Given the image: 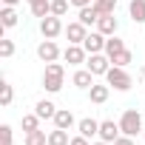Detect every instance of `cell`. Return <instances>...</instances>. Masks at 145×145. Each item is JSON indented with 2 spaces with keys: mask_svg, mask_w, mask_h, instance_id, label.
I'll use <instances>...</instances> for the list:
<instances>
[{
  "mask_svg": "<svg viewBox=\"0 0 145 145\" xmlns=\"http://www.w3.org/2000/svg\"><path fill=\"white\" fill-rule=\"evenodd\" d=\"M65 83V68L63 63H46V71H43V88L48 94H57Z\"/></svg>",
  "mask_w": 145,
  "mask_h": 145,
  "instance_id": "1",
  "label": "cell"
},
{
  "mask_svg": "<svg viewBox=\"0 0 145 145\" xmlns=\"http://www.w3.org/2000/svg\"><path fill=\"white\" fill-rule=\"evenodd\" d=\"M120 131H122L125 137H137V134H142V131H145V128H142V114H139L137 108L122 111V117H120Z\"/></svg>",
  "mask_w": 145,
  "mask_h": 145,
  "instance_id": "2",
  "label": "cell"
},
{
  "mask_svg": "<svg viewBox=\"0 0 145 145\" xmlns=\"http://www.w3.org/2000/svg\"><path fill=\"white\" fill-rule=\"evenodd\" d=\"M105 83H108L114 91H128V88L134 86L131 74H128L125 68H120V65H111V68L105 71Z\"/></svg>",
  "mask_w": 145,
  "mask_h": 145,
  "instance_id": "3",
  "label": "cell"
},
{
  "mask_svg": "<svg viewBox=\"0 0 145 145\" xmlns=\"http://www.w3.org/2000/svg\"><path fill=\"white\" fill-rule=\"evenodd\" d=\"M86 68L91 71L94 77H105V71L111 68V57H108L105 51H100V54H88V60H86Z\"/></svg>",
  "mask_w": 145,
  "mask_h": 145,
  "instance_id": "4",
  "label": "cell"
},
{
  "mask_svg": "<svg viewBox=\"0 0 145 145\" xmlns=\"http://www.w3.org/2000/svg\"><path fill=\"white\" fill-rule=\"evenodd\" d=\"M63 31H65V26H63V20H60L57 14H48V17L40 20V34H43L46 40H54V37L63 34Z\"/></svg>",
  "mask_w": 145,
  "mask_h": 145,
  "instance_id": "5",
  "label": "cell"
},
{
  "mask_svg": "<svg viewBox=\"0 0 145 145\" xmlns=\"http://www.w3.org/2000/svg\"><path fill=\"white\" fill-rule=\"evenodd\" d=\"M63 60H65L68 65H83V63L88 60V51H86L80 43H68V48L63 51Z\"/></svg>",
  "mask_w": 145,
  "mask_h": 145,
  "instance_id": "6",
  "label": "cell"
},
{
  "mask_svg": "<svg viewBox=\"0 0 145 145\" xmlns=\"http://www.w3.org/2000/svg\"><path fill=\"white\" fill-rule=\"evenodd\" d=\"M105 34L103 31H88L86 34V40H83V48L88 51V54H100V51H105Z\"/></svg>",
  "mask_w": 145,
  "mask_h": 145,
  "instance_id": "7",
  "label": "cell"
},
{
  "mask_svg": "<svg viewBox=\"0 0 145 145\" xmlns=\"http://www.w3.org/2000/svg\"><path fill=\"white\" fill-rule=\"evenodd\" d=\"M122 137V131H120V122H114V120H103L100 122V139H105V142H117Z\"/></svg>",
  "mask_w": 145,
  "mask_h": 145,
  "instance_id": "8",
  "label": "cell"
},
{
  "mask_svg": "<svg viewBox=\"0 0 145 145\" xmlns=\"http://www.w3.org/2000/svg\"><path fill=\"white\" fill-rule=\"evenodd\" d=\"M37 57H40L43 63H57V57H60L57 43H54V40H43V43L37 46Z\"/></svg>",
  "mask_w": 145,
  "mask_h": 145,
  "instance_id": "9",
  "label": "cell"
},
{
  "mask_svg": "<svg viewBox=\"0 0 145 145\" xmlns=\"http://www.w3.org/2000/svg\"><path fill=\"white\" fill-rule=\"evenodd\" d=\"M86 34H88V26H83L80 20H74V23L65 26V37H68V43H80V46H83Z\"/></svg>",
  "mask_w": 145,
  "mask_h": 145,
  "instance_id": "10",
  "label": "cell"
},
{
  "mask_svg": "<svg viewBox=\"0 0 145 145\" xmlns=\"http://www.w3.org/2000/svg\"><path fill=\"white\" fill-rule=\"evenodd\" d=\"M77 131H80L86 139H94V137H100V122H97L94 117H83V120L77 122Z\"/></svg>",
  "mask_w": 145,
  "mask_h": 145,
  "instance_id": "11",
  "label": "cell"
},
{
  "mask_svg": "<svg viewBox=\"0 0 145 145\" xmlns=\"http://www.w3.org/2000/svg\"><path fill=\"white\" fill-rule=\"evenodd\" d=\"M117 29H120V23H117V17H114V14H103V17L97 20V31H103L105 37L117 34Z\"/></svg>",
  "mask_w": 145,
  "mask_h": 145,
  "instance_id": "12",
  "label": "cell"
},
{
  "mask_svg": "<svg viewBox=\"0 0 145 145\" xmlns=\"http://www.w3.org/2000/svg\"><path fill=\"white\" fill-rule=\"evenodd\" d=\"M108 94H111V86H108V83H105V86H103V83H94V86L88 88V97H91V103H97V105H103V103L108 100Z\"/></svg>",
  "mask_w": 145,
  "mask_h": 145,
  "instance_id": "13",
  "label": "cell"
},
{
  "mask_svg": "<svg viewBox=\"0 0 145 145\" xmlns=\"http://www.w3.org/2000/svg\"><path fill=\"white\" fill-rule=\"evenodd\" d=\"M54 128H63V131L74 128V114H71L68 108H57V114H54Z\"/></svg>",
  "mask_w": 145,
  "mask_h": 145,
  "instance_id": "14",
  "label": "cell"
},
{
  "mask_svg": "<svg viewBox=\"0 0 145 145\" xmlns=\"http://www.w3.org/2000/svg\"><path fill=\"white\" fill-rule=\"evenodd\" d=\"M103 14H100V9L91 3V6H86V9H80V14H77V20L83 23V26H94L97 20H100Z\"/></svg>",
  "mask_w": 145,
  "mask_h": 145,
  "instance_id": "15",
  "label": "cell"
},
{
  "mask_svg": "<svg viewBox=\"0 0 145 145\" xmlns=\"http://www.w3.org/2000/svg\"><path fill=\"white\" fill-rule=\"evenodd\" d=\"M71 83H74L77 88H86V91H88V88L94 86V74H91L88 68H80V71H74V77H71Z\"/></svg>",
  "mask_w": 145,
  "mask_h": 145,
  "instance_id": "16",
  "label": "cell"
},
{
  "mask_svg": "<svg viewBox=\"0 0 145 145\" xmlns=\"http://www.w3.org/2000/svg\"><path fill=\"white\" fill-rule=\"evenodd\" d=\"M128 14H131V20L137 26H142L145 23V0H131L128 3Z\"/></svg>",
  "mask_w": 145,
  "mask_h": 145,
  "instance_id": "17",
  "label": "cell"
},
{
  "mask_svg": "<svg viewBox=\"0 0 145 145\" xmlns=\"http://www.w3.org/2000/svg\"><path fill=\"white\" fill-rule=\"evenodd\" d=\"M34 114H37L40 120H54V114H57V105H54L51 100H40V103L34 105Z\"/></svg>",
  "mask_w": 145,
  "mask_h": 145,
  "instance_id": "18",
  "label": "cell"
},
{
  "mask_svg": "<svg viewBox=\"0 0 145 145\" xmlns=\"http://www.w3.org/2000/svg\"><path fill=\"white\" fill-rule=\"evenodd\" d=\"M0 20H3V29H14V26L20 23L14 6H3V9H0Z\"/></svg>",
  "mask_w": 145,
  "mask_h": 145,
  "instance_id": "19",
  "label": "cell"
},
{
  "mask_svg": "<svg viewBox=\"0 0 145 145\" xmlns=\"http://www.w3.org/2000/svg\"><path fill=\"white\" fill-rule=\"evenodd\" d=\"M48 145H71V139H68V131H63V128H54V131H48Z\"/></svg>",
  "mask_w": 145,
  "mask_h": 145,
  "instance_id": "20",
  "label": "cell"
},
{
  "mask_svg": "<svg viewBox=\"0 0 145 145\" xmlns=\"http://www.w3.org/2000/svg\"><path fill=\"white\" fill-rule=\"evenodd\" d=\"M23 145H48V134H46V131H40V128H37V131H29Z\"/></svg>",
  "mask_w": 145,
  "mask_h": 145,
  "instance_id": "21",
  "label": "cell"
},
{
  "mask_svg": "<svg viewBox=\"0 0 145 145\" xmlns=\"http://www.w3.org/2000/svg\"><path fill=\"white\" fill-rule=\"evenodd\" d=\"M122 48H125V43H122V40L117 37V34H111V37L105 40V54H108V57H114V54H120Z\"/></svg>",
  "mask_w": 145,
  "mask_h": 145,
  "instance_id": "22",
  "label": "cell"
},
{
  "mask_svg": "<svg viewBox=\"0 0 145 145\" xmlns=\"http://www.w3.org/2000/svg\"><path fill=\"white\" fill-rule=\"evenodd\" d=\"M131 63H134V54H131L128 48H122L120 54H114V57H111V65H120V68H128Z\"/></svg>",
  "mask_w": 145,
  "mask_h": 145,
  "instance_id": "23",
  "label": "cell"
},
{
  "mask_svg": "<svg viewBox=\"0 0 145 145\" xmlns=\"http://www.w3.org/2000/svg\"><path fill=\"white\" fill-rule=\"evenodd\" d=\"M12 100H14V91H12V86L3 80V83H0V105H12Z\"/></svg>",
  "mask_w": 145,
  "mask_h": 145,
  "instance_id": "24",
  "label": "cell"
},
{
  "mask_svg": "<svg viewBox=\"0 0 145 145\" xmlns=\"http://www.w3.org/2000/svg\"><path fill=\"white\" fill-rule=\"evenodd\" d=\"M31 14H34V17H40V20H43V17H48V14H51V0L34 3V6H31Z\"/></svg>",
  "mask_w": 145,
  "mask_h": 145,
  "instance_id": "25",
  "label": "cell"
},
{
  "mask_svg": "<svg viewBox=\"0 0 145 145\" xmlns=\"http://www.w3.org/2000/svg\"><path fill=\"white\" fill-rule=\"evenodd\" d=\"M20 125H23L26 134H29V131H37V128H40V117H37V114H26V117L20 120Z\"/></svg>",
  "mask_w": 145,
  "mask_h": 145,
  "instance_id": "26",
  "label": "cell"
},
{
  "mask_svg": "<svg viewBox=\"0 0 145 145\" xmlns=\"http://www.w3.org/2000/svg\"><path fill=\"white\" fill-rule=\"evenodd\" d=\"M94 6L100 9V14H114V9H117V0H94Z\"/></svg>",
  "mask_w": 145,
  "mask_h": 145,
  "instance_id": "27",
  "label": "cell"
},
{
  "mask_svg": "<svg viewBox=\"0 0 145 145\" xmlns=\"http://www.w3.org/2000/svg\"><path fill=\"white\" fill-rule=\"evenodd\" d=\"M0 145H14V131H12V125H0Z\"/></svg>",
  "mask_w": 145,
  "mask_h": 145,
  "instance_id": "28",
  "label": "cell"
},
{
  "mask_svg": "<svg viewBox=\"0 0 145 145\" xmlns=\"http://www.w3.org/2000/svg\"><path fill=\"white\" fill-rule=\"evenodd\" d=\"M68 3H71V0H51V14L63 17V14L68 12Z\"/></svg>",
  "mask_w": 145,
  "mask_h": 145,
  "instance_id": "29",
  "label": "cell"
},
{
  "mask_svg": "<svg viewBox=\"0 0 145 145\" xmlns=\"http://www.w3.org/2000/svg\"><path fill=\"white\" fill-rule=\"evenodd\" d=\"M14 54V43L9 40V37H3V40H0V57H3V60H9Z\"/></svg>",
  "mask_w": 145,
  "mask_h": 145,
  "instance_id": "30",
  "label": "cell"
},
{
  "mask_svg": "<svg viewBox=\"0 0 145 145\" xmlns=\"http://www.w3.org/2000/svg\"><path fill=\"white\" fill-rule=\"evenodd\" d=\"M71 145H91V142H88L83 134H77V137H71Z\"/></svg>",
  "mask_w": 145,
  "mask_h": 145,
  "instance_id": "31",
  "label": "cell"
},
{
  "mask_svg": "<svg viewBox=\"0 0 145 145\" xmlns=\"http://www.w3.org/2000/svg\"><path fill=\"white\" fill-rule=\"evenodd\" d=\"M94 0H71V6H77V9H86V6H91Z\"/></svg>",
  "mask_w": 145,
  "mask_h": 145,
  "instance_id": "32",
  "label": "cell"
},
{
  "mask_svg": "<svg viewBox=\"0 0 145 145\" xmlns=\"http://www.w3.org/2000/svg\"><path fill=\"white\" fill-rule=\"evenodd\" d=\"M114 145H134V137H125V134H122V137H120Z\"/></svg>",
  "mask_w": 145,
  "mask_h": 145,
  "instance_id": "33",
  "label": "cell"
},
{
  "mask_svg": "<svg viewBox=\"0 0 145 145\" xmlns=\"http://www.w3.org/2000/svg\"><path fill=\"white\" fill-rule=\"evenodd\" d=\"M20 0H3V6H17Z\"/></svg>",
  "mask_w": 145,
  "mask_h": 145,
  "instance_id": "34",
  "label": "cell"
},
{
  "mask_svg": "<svg viewBox=\"0 0 145 145\" xmlns=\"http://www.w3.org/2000/svg\"><path fill=\"white\" fill-rule=\"evenodd\" d=\"M91 145H111V142H105V139H100V142H91Z\"/></svg>",
  "mask_w": 145,
  "mask_h": 145,
  "instance_id": "35",
  "label": "cell"
},
{
  "mask_svg": "<svg viewBox=\"0 0 145 145\" xmlns=\"http://www.w3.org/2000/svg\"><path fill=\"white\" fill-rule=\"evenodd\" d=\"M34 3H43V0H29V6H34Z\"/></svg>",
  "mask_w": 145,
  "mask_h": 145,
  "instance_id": "36",
  "label": "cell"
},
{
  "mask_svg": "<svg viewBox=\"0 0 145 145\" xmlns=\"http://www.w3.org/2000/svg\"><path fill=\"white\" fill-rule=\"evenodd\" d=\"M142 137H145V131H142Z\"/></svg>",
  "mask_w": 145,
  "mask_h": 145,
  "instance_id": "37",
  "label": "cell"
}]
</instances>
